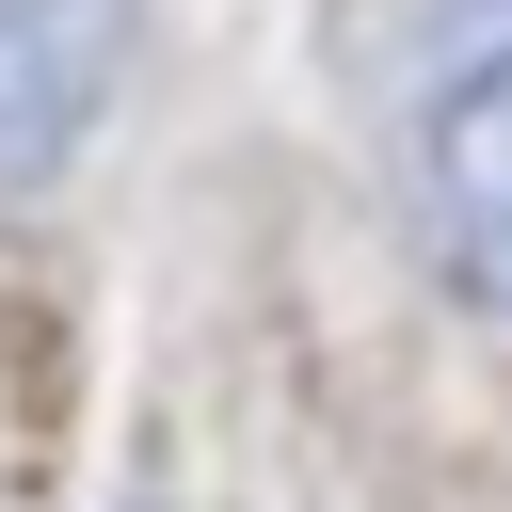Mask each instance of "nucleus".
<instances>
[{
	"label": "nucleus",
	"mask_w": 512,
	"mask_h": 512,
	"mask_svg": "<svg viewBox=\"0 0 512 512\" xmlns=\"http://www.w3.org/2000/svg\"><path fill=\"white\" fill-rule=\"evenodd\" d=\"M400 176L432 256L512 320V0H416L400 48Z\"/></svg>",
	"instance_id": "f257e3e1"
},
{
	"label": "nucleus",
	"mask_w": 512,
	"mask_h": 512,
	"mask_svg": "<svg viewBox=\"0 0 512 512\" xmlns=\"http://www.w3.org/2000/svg\"><path fill=\"white\" fill-rule=\"evenodd\" d=\"M128 512H160V496H128Z\"/></svg>",
	"instance_id": "7ed1b4c3"
},
{
	"label": "nucleus",
	"mask_w": 512,
	"mask_h": 512,
	"mask_svg": "<svg viewBox=\"0 0 512 512\" xmlns=\"http://www.w3.org/2000/svg\"><path fill=\"white\" fill-rule=\"evenodd\" d=\"M112 64H128V0H0V208H32L96 144Z\"/></svg>",
	"instance_id": "f03ea898"
}]
</instances>
